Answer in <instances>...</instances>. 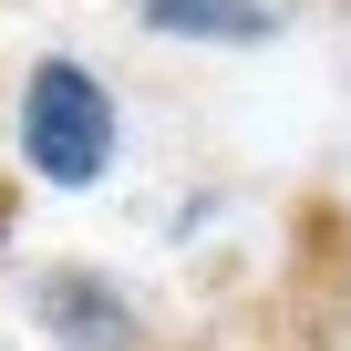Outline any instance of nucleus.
<instances>
[{
    "instance_id": "nucleus-2",
    "label": "nucleus",
    "mask_w": 351,
    "mask_h": 351,
    "mask_svg": "<svg viewBox=\"0 0 351 351\" xmlns=\"http://www.w3.org/2000/svg\"><path fill=\"white\" fill-rule=\"evenodd\" d=\"M32 310H42V330L62 351H134V300L114 279H93V269H42Z\"/></svg>"
},
{
    "instance_id": "nucleus-3",
    "label": "nucleus",
    "mask_w": 351,
    "mask_h": 351,
    "mask_svg": "<svg viewBox=\"0 0 351 351\" xmlns=\"http://www.w3.org/2000/svg\"><path fill=\"white\" fill-rule=\"evenodd\" d=\"M145 32H176V42H269L279 11L269 0H134Z\"/></svg>"
},
{
    "instance_id": "nucleus-1",
    "label": "nucleus",
    "mask_w": 351,
    "mask_h": 351,
    "mask_svg": "<svg viewBox=\"0 0 351 351\" xmlns=\"http://www.w3.org/2000/svg\"><path fill=\"white\" fill-rule=\"evenodd\" d=\"M21 165L42 186H104L114 176V93H104L93 62H73V52L32 62V83H21Z\"/></svg>"
}]
</instances>
